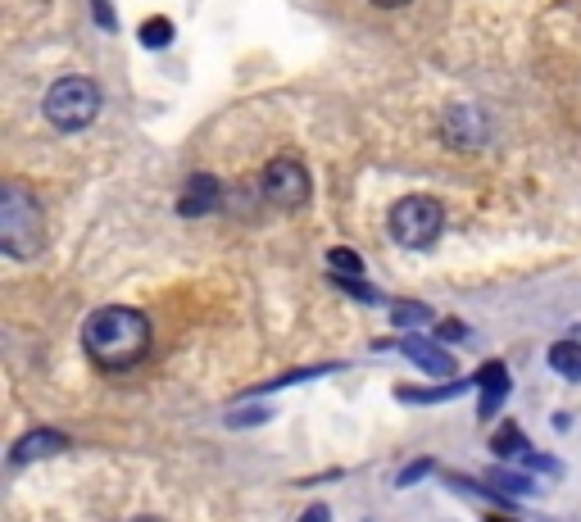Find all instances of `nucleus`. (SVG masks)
Wrapping results in <instances>:
<instances>
[{"label":"nucleus","instance_id":"f257e3e1","mask_svg":"<svg viewBox=\"0 0 581 522\" xmlns=\"http://www.w3.org/2000/svg\"><path fill=\"white\" fill-rule=\"evenodd\" d=\"M82 345L100 368L123 373V368H137L150 355V323L146 314L128 305H105L82 323Z\"/></svg>","mask_w":581,"mask_h":522},{"label":"nucleus","instance_id":"f03ea898","mask_svg":"<svg viewBox=\"0 0 581 522\" xmlns=\"http://www.w3.org/2000/svg\"><path fill=\"white\" fill-rule=\"evenodd\" d=\"M0 246L10 259H32L41 250V205L19 182L0 187Z\"/></svg>","mask_w":581,"mask_h":522},{"label":"nucleus","instance_id":"7ed1b4c3","mask_svg":"<svg viewBox=\"0 0 581 522\" xmlns=\"http://www.w3.org/2000/svg\"><path fill=\"white\" fill-rule=\"evenodd\" d=\"M41 109H46V119L60 132H82L100 114V87L91 78H82V73H69V78L50 82Z\"/></svg>","mask_w":581,"mask_h":522},{"label":"nucleus","instance_id":"20e7f679","mask_svg":"<svg viewBox=\"0 0 581 522\" xmlns=\"http://www.w3.org/2000/svg\"><path fill=\"white\" fill-rule=\"evenodd\" d=\"M386 227H391V237L400 241V246L427 250V246H436V237H441L445 209L436 205L432 196H404V200H395V205H391Z\"/></svg>","mask_w":581,"mask_h":522},{"label":"nucleus","instance_id":"39448f33","mask_svg":"<svg viewBox=\"0 0 581 522\" xmlns=\"http://www.w3.org/2000/svg\"><path fill=\"white\" fill-rule=\"evenodd\" d=\"M309 173H305V164L300 159H291V155H277L273 164L264 168V200L268 205H277V209H300L309 200Z\"/></svg>","mask_w":581,"mask_h":522},{"label":"nucleus","instance_id":"423d86ee","mask_svg":"<svg viewBox=\"0 0 581 522\" xmlns=\"http://www.w3.org/2000/svg\"><path fill=\"white\" fill-rule=\"evenodd\" d=\"M441 137L450 141L454 150H482L486 141H491V123H486V114L473 105H450L441 119Z\"/></svg>","mask_w":581,"mask_h":522},{"label":"nucleus","instance_id":"0eeeda50","mask_svg":"<svg viewBox=\"0 0 581 522\" xmlns=\"http://www.w3.org/2000/svg\"><path fill=\"white\" fill-rule=\"evenodd\" d=\"M64 450H69V436L64 432H55V427H32V432H23L10 445V468H28V463H41Z\"/></svg>","mask_w":581,"mask_h":522},{"label":"nucleus","instance_id":"6e6552de","mask_svg":"<svg viewBox=\"0 0 581 522\" xmlns=\"http://www.w3.org/2000/svg\"><path fill=\"white\" fill-rule=\"evenodd\" d=\"M400 355L409 359V364H418L423 373H432V377H450L454 373V355L445 350V345L427 341V336H400Z\"/></svg>","mask_w":581,"mask_h":522},{"label":"nucleus","instance_id":"1a4fd4ad","mask_svg":"<svg viewBox=\"0 0 581 522\" xmlns=\"http://www.w3.org/2000/svg\"><path fill=\"white\" fill-rule=\"evenodd\" d=\"M218 200H223V187H218L214 173H191L182 196H178V214L200 218V214H209V209H218Z\"/></svg>","mask_w":581,"mask_h":522},{"label":"nucleus","instance_id":"9d476101","mask_svg":"<svg viewBox=\"0 0 581 522\" xmlns=\"http://www.w3.org/2000/svg\"><path fill=\"white\" fill-rule=\"evenodd\" d=\"M477 391H482V418H495V409H500L504 400H509V368L504 364H482L477 368Z\"/></svg>","mask_w":581,"mask_h":522},{"label":"nucleus","instance_id":"9b49d317","mask_svg":"<svg viewBox=\"0 0 581 522\" xmlns=\"http://www.w3.org/2000/svg\"><path fill=\"white\" fill-rule=\"evenodd\" d=\"M463 391H477V382H445V386H395L400 404H445L459 400Z\"/></svg>","mask_w":581,"mask_h":522},{"label":"nucleus","instance_id":"f8f14e48","mask_svg":"<svg viewBox=\"0 0 581 522\" xmlns=\"http://www.w3.org/2000/svg\"><path fill=\"white\" fill-rule=\"evenodd\" d=\"M550 368L559 377H568V382H581V341H559V345H550Z\"/></svg>","mask_w":581,"mask_h":522},{"label":"nucleus","instance_id":"ddd939ff","mask_svg":"<svg viewBox=\"0 0 581 522\" xmlns=\"http://www.w3.org/2000/svg\"><path fill=\"white\" fill-rule=\"evenodd\" d=\"M491 454H495V459H522V454H527V436H522V427L504 423L500 432L491 436Z\"/></svg>","mask_w":581,"mask_h":522},{"label":"nucleus","instance_id":"4468645a","mask_svg":"<svg viewBox=\"0 0 581 522\" xmlns=\"http://www.w3.org/2000/svg\"><path fill=\"white\" fill-rule=\"evenodd\" d=\"M486 482H491L495 491L504 495V500H509V495H532V491H536V482H532V477L513 473V468H491V473H486Z\"/></svg>","mask_w":581,"mask_h":522},{"label":"nucleus","instance_id":"2eb2a0df","mask_svg":"<svg viewBox=\"0 0 581 522\" xmlns=\"http://www.w3.org/2000/svg\"><path fill=\"white\" fill-rule=\"evenodd\" d=\"M341 364H318V368H296V373H286V377H277V382H268V386H259V391H250V395H273V391H286V386H296V382H309V377H323V373H336Z\"/></svg>","mask_w":581,"mask_h":522},{"label":"nucleus","instance_id":"dca6fc26","mask_svg":"<svg viewBox=\"0 0 581 522\" xmlns=\"http://www.w3.org/2000/svg\"><path fill=\"white\" fill-rule=\"evenodd\" d=\"M432 318L436 314L427 305H418V300H400V305H395V327H427Z\"/></svg>","mask_w":581,"mask_h":522},{"label":"nucleus","instance_id":"f3484780","mask_svg":"<svg viewBox=\"0 0 581 522\" xmlns=\"http://www.w3.org/2000/svg\"><path fill=\"white\" fill-rule=\"evenodd\" d=\"M332 282L341 286L345 296H355V300H364V305H382V296H377L373 286H368V277H345V273H332Z\"/></svg>","mask_w":581,"mask_h":522},{"label":"nucleus","instance_id":"a211bd4d","mask_svg":"<svg viewBox=\"0 0 581 522\" xmlns=\"http://www.w3.org/2000/svg\"><path fill=\"white\" fill-rule=\"evenodd\" d=\"M327 268H332V273H345V277H364V259H359L355 250H345V246L327 250Z\"/></svg>","mask_w":581,"mask_h":522},{"label":"nucleus","instance_id":"6ab92c4d","mask_svg":"<svg viewBox=\"0 0 581 522\" xmlns=\"http://www.w3.org/2000/svg\"><path fill=\"white\" fill-rule=\"evenodd\" d=\"M168 41H173V23H168V19H146V23H141V46H146V50H164Z\"/></svg>","mask_w":581,"mask_h":522},{"label":"nucleus","instance_id":"aec40b11","mask_svg":"<svg viewBox=\"0 0 581 522\" xmlns=\"http://www.w3.org/2000/svg\"><path fill=\"white\" fill-rule=\"evenodd\" d=\"M432 473H436V459H414L400 477H395V486H418L423 477H432Z\"/></svg>","mask_w":581,"mask_h":522},{"label":"nucleus","instance_id":"412c9836","mask_svg":"<svg viewBox=\"0 0 581 522\" xmlns=\"http://www.w3.org/2000/svg\"><path fill=\"white\" fill-rule=\"evenodd\" d=\"M268 423V409L264 404H255V409H241V414H227V427H237V432H246V427H259Z\"/></svg>","mask_w":581,"mask_h":522},{"label":"nucleus","instance_id":"4be33fe9","mask_svg":"<svg viewBox=\"0 0 581 522\" xmlns=\"http://www.w3.org/2000/svg\"><path fill=\"white\" fill-rule=\"evenodd\" d=\"M522 459H527V468H532V473H559V463H554L550 454H532V450H527Z\"/></svg>","mask_w":581,"mask_h":522},{"label":"nucleus","instance_id":"5701e85b","mask_svg":"<svg viewBox=\"0 0 581 522\" xmlns=\"http://www.w3.org/2000/svg\"><path fill=\"white\" fill-rule=\"evenodd\" d=\"M436 336H441V341H463V336H468V327L454 323V318H445V323H436Z\"/></svg>","mask_w":581,"mask_h":522},{"label":"nucleus","instance_id":"b1692460","mask_svg":"<svg viewBox=\"0 0 581 522\" xmlns=\"http://www.w3.org/2000/svg\"><path fill=\"white\" fill-rule=\"evenodd\" d=\"M91 10H96V23L105 32H114V5H109V0H91Z\"/></svg>","mask_w":581,"mask_h":522},{"label":"nucleus","instance_id":"393cba45","mask_svg":"<svg viewBox=\"0 0 581 522\" xmlns=\"http://www.w3.org/2000/svg\"><path fill=\"white\" fill-rule=\"evenodd\" d=\"M300 522H332V509H327V504H309V509L300 513Z\"/></svg>","mask_w":581,"mask_h":522},{"label":"nucleus","instance_id":"a878e982","mask_svg":"<svg viewBox=\"0 0 581 522\" xmlns=\"http://www.w3.org/2000/svg\"><path fill=\"white\" fill-rule=\"evenodd\" d=\"M373 5H382V10H400V5H409V0H373Z\"/></svg>","mask_w":581,"mask_h":522},{"label":"nucleus","instance_id":"bb28decb","mask_svg":"<svg viewBox=\"0 0 581 522\" xmlns=\"http://www.w3.org/2000/svg\"><path fill=\"white\" fill-rule=\"evenodd\" d=\"M486 522H518V518H513V513H491Z\"/></svg>","mask_w":581,"mask_h":522},{"label":"nucleus","instance_id":"cd10ccee","mask_svg":"<svg viewBox=\"0 0 581 522\" xmlns=\"http://www.w3.org/2000/svg\"><path fill=\"white\" fill-rule=\"evenodd\" d=\"M132 522H164V518H132Z\"/></svg>","mask_w":581,"mask_h":522}]
</instances>
